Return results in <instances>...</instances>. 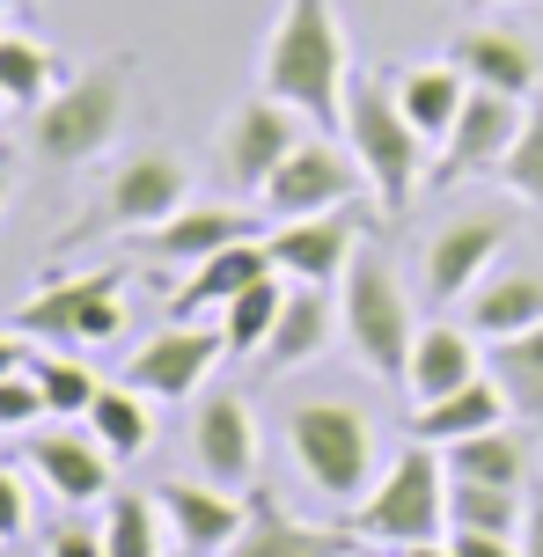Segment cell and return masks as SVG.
<instances>
[{
	"mask_svg": "<svg viewBox=\"0 0 543 557\" xmlns=\"http://www.w3.org/2000/svg\"><path fill=\"white\" fill-rule=\"evenodd\" d=\"M345 23L331 0H286L272 37H264V66L258 88L280 96L286 111H301L316 133L345 125Z\"/></svg>",
	"mask_w": 543,
	"mask_h": 557,
	"instance_id": "1",
	"label": "cell"
},
{
	"mask_svg": "<svg viewBox=\"0 0 543 557\" xmlns=\"http://www.w3.org/2000/svg\"><path fill=\"white\" fill-rule=\"evenodd\" d=\"M338 139L353 147V162L368 169V191L382 198V213L404 221V213H411V198H419V184L433 176V139L404 117L397 88L382 82V74H353V82H345V125H338Z\"/></svg>",
	"mask_w": 543,
	"mask_h": 557,
	"instance_id": "2",
	"label": "cell"
},
{
	"mask_svg": "<svg viewBox=\"0 0 543 557\" xmlns=\"http://www.w3.org/2000/svg\"><path fill=\"white\" fill-rule=\"evenodd\" d=\"M125 88H133V59H96L29 111V147L45 162L74 169V162H96L103 147H118L125 133Z\"/></svg>",
	"mask_w": 543,
	"mask_h": 557,
	"instance_id": "3",
	"label": "cell"
},
{
	"mask_svg": "<svg viewBox=\"0 0 543 557\" xmlns=\"http://www.w3.org/2000/svg\"><path fill=\"white\" fill-rule=\"evenodd\" d=\"M286 455H294V470L309 476L331 506H345V513L374 492V418L360 411V404H338V396L294 404V411H286Z\"/></svg>",
	"mask_w": 543,
	"mask_h": 557,
	"instance_id": "4",
	"label": "cell"
},
{
	"mask_svg": "<svg viewBox=\"0 0 543 557\" xmlns=\"http://www.w3.org/2000/svg\"><path fill=\"white\" fill-rule=\"evenodd\" d=\"M338 331H345V345L368 360L374 382L404 389V374H411V345H419V323H411V294L397 286L390 257L353 250V264H345V278H338Z\"/></svg>",
	"mask_w": 543,
	"mask_h": 557,
	"instance_id": "5",
	"label": "cell"
},
{
	"mask_svg": "<svg viewBox=\"0 0 543 557\" xmlns=\"http://www.w3.org/2000/svg\"><path fill=\"white\" fill-rule=\"evenodd\" d=\"M353 535L368 543H390V550H411V543H441L448 535V462L433 441H411L374 476V492L353 506Z\"/></svg>",
	"mask_w": 543,
	"mask_h": 557,
	"instance_id": "6",
	"label": "cell"
},
{
	"mask_svg": "<svg viewBox=\"0 0 543 557\" xmlns=\"http://www.w3.org/2000/svg\"><path fill=\"white\" fill-rule=\"evenodd\" d=\"M184 206H192V169L176 162L170 147H140V154H125V162L111 169L96 213L66 227L59 250H66V243H88V235H118V227H140L147 235V227H162L170 213H184Z\"/></svg>",
	"mask_w": 543,
	"mask_h": 557,
	"instance_id": "7",
	"label": "cell"
},
{
	"mask_svg": "<svg viewBox=\"0 0 543 557\" xmlns=\"http://www.w3.org/2000/svg\"><path fill=\"white\" fill-rule=\"evenodd\" d=\"M8 323L23 337H37V345H59V352H74V345H111V337L125 331V264L59 278L45 294H29Z\"/></svg>",
	"mask_w": 543,
	"mask_h": 557,
	"instance_id": "8",
	"label": "cell"
},
{
	"mask_svg": "<svg viewBox=\"0 0 543 557\" xmlns=\"http://www.w3.org/2000/svg\"><path fill=\"white\" fill-rule=\"evenodd\" d=\"M368 184V169L353 162V147L338 133H309L280 169H272V184L258 191V213L264 221H309V213H338L353 206Z\"/></svg>",
	"mask_w": 543,
	"mask_h": 557,
	"instance_id": "9",
	"label": "cell"
},
{
	"mask_svg": "<svg viewBox=\"0 0 543 557\" xmlns=\"http://www.w3.org/2000/svg\"><path fill=\"white\" fill-rule=\"evenodd\" d=\"M316 125L301 111H286L280 96H250L243 111H229V125H221V176H229V191L258 198L264 184H272V169L309 139Z\"/></svg>",
	"mask_w": 543,
	"mask_h": 557,
	"instance_id": "10",
	"label": "cell"
},
{
	"mask_svg": "<svg viewBox=\"0 0 543 557\" xmlns=\"http://www.w3.org/2000/svg\"><path fill=\"white\" fill-rule=\"evenodd\" d=\"M507 235H515V221L499 213V206H478V213H456V221L441 227L427 243V301L448 308V301H470L478 294V278H485V264L499 250H507Z\"/></svg>",
	"mask_w": 543,
	"mask_h": 557,
	"instance_id": "11",
	"label": "cell"
},
{
	"mask_svg": "<svg viewBox=\"0 0 543 557\" xmlns=\"http://www.w3.org/2000/svg\"><path fill=\"white\" fill-rule=\"evenodd\" d=\"M221 360H229V337H221V331H206V323H176V331L147 337L140 352L125 360L118 382H133V389L155 396V404H176V396L206 389Z\"/></svg>",
	"mask_w": 543,
	"mask_h": 557,
	"instance_id": "12",
	"label": "cell"
},
{
	"mask_svg": "<svg viewBox=\"0 0 543 557\" xmlns=\"http://www.w3.org/2000/svg\"><path fill=\"white\" fill-rule=\"evenodd\" d=\"M521 111H529V103H515V96L470 88V103L456 111V125H448V139H441L427 184H462V176L499 169V162H507V147H515V133H521Z\"/></svg>",
	"mask_w": 543,
	"mask_h": 557,
	"instance_id": "13",
	"label": "cell"
},
{
	"mask_svg": "<svg viewBox=\"0 0 543 557\" xmlns=\"http://www.w3.org/2000/svg\"><path fill=\"white\" fill-rule=\"evenodd\" d=\"M192 455H199V476L221 492L258 484V411L235 389H213L192 418Z\"/></svg>",
	"mask_w": 543,
	"mask_h": 557,
	"instance_id": "14",
	"label": "cell"
},
{
	"mask_svg": "<svg viewBox=\"0 0 543 557\" xmlns=\"http://www.w3.org/2000/svg\"><path fill=\"white\" fill-rule=\"evenodd\" d=\"M448 59L470 74V88L515 96V103H536L543 96V45L521 37V29H507V23H470Z\"/></svg>",
	"mask_w": 543,
	"mask_h": 557,
	"instance_id": "15",
	"label": "cell"
},
{
	"mask_svg": "<svg viewBox=\"0 0 543 557\" xmlns=\"http://www.w3.org/2000/svg\"><path fill=\"white\" fill-rule=\"evenodd\" d=\"M264 250L294 286H338L353 264V213L338 206V213H309V221H272Z\"/></svg>",
	"mask_w": 543,
	"mask_h": 557,
	"instance_id": "16",
	"label": "cell"
},
{
	"mask_svg": "<svg viewBox=\"0 0 543 557\" xmlns=\"http://www.w3.org/2000/svg\"><path fill=\"white\" fill-rule=\"evenodd\" d=\"M155 499H162V521L176 529V543H184V557H221L243 535V521H250V499H235V492H221V484H184V476H170V484H155Z\"/></svg>",
	"mask_w": 543,
	"mask_h": 557,
	"instance_id": "17",
	"label": "cell"
},
{
	"mask_svg": "<svg viewBox=\"0 0 543 557\" xmlns=\"http://www.w3.org/2000/svg\"><path fill=\"white\" fill-rule=\"evenodd\" d=\"M29 470L45 476V492L59 506H96L111 499V447L96 433H74V425H45L29 441Z\"/></svg>",
	"mask_w": 543,
	"mask_h": 557,
	"instance_id": "18",
	"label": "cell"
},
{
	"mask_svg": "<svg viewBox=\"0 0 543 557\" xmlns=\"http://www.w3.org/2000/svg\"><path fill=\"white\" fill-rule=\"evenodd\" d=\"M360 535L353 529H316V521H294L272 492H250V521L221 557H353Z\"/></svg>",
	"mask_w": 543,
	"mask_h": 557,
	"instance_id": "19",
	"label": "cell"
},
{
	"mask_svg": "<svg viewBox=\"0 0 543 557\" xmlns=\"http://www.w3.org/2000/svg\"><path fill=\"white\" fill-rule=\"evenodd\" d=\"M243 235H258V206H184L162 227H147V250L162 264H206L213 250H229Z\"/></svg>",
	"mask_w": 543,
	"mask_h": 557,
	"instance_id": "20",
	"label": "cell"
},
{
	"mask_svg": "<svg viewBox=\"0 0 543 557\" xmlns=\"http://www.w3.org/2000/svg\"><path fill=\"white\" fill-rule=\"evenodd\" d=\"M272 250H264V235H243L229 250H213L206 264H192V278L170 294V315H199V308H229L235 294H250L258 278H272Z\"/></svg>",
	"mask_w": 543,
	"mask_h": 557,
	"instance_id": "21",
	"label": "cell"
},
{
	"mask_svg": "<svg viewBox=\"0 0 543 557\" xmlns=\"http://www.w3.org/2000/svg\"><path fill=\"white\" fill-rule=\"evenodd\" d=\"M338 337V301L323 294V286H286V308L280 323H272V337H264V367H309L323 360V345Z\"/></svg>",
	"mask_w": 543,
	"mask_h": 557,
	"instance_id": "22",
	"label": "cell"
},
{
	"mask_svg": "<svg viewBox=\"0 0 543 557\" xmlns=\"http://www.w3.org/2000/svg\"><path fill=\"white\" fill-rule=\"evenodd\" d=\"M478 374H485V360H478V337L462 331V323H433V331H419V345H411L404 396H411V404H433V396L462 389V382H478Z\"/></svg>",
	"mask_w": 543,
	"mask_h": 557,
	"instance_id": "23",
	"label": "cell"
},
{
	"mask_svg": "<svg viewBox=\"0 0 543 557\" xmlns=\"http://www.w3.org/2000/svg\"><path fill=\"white\" fill-rule=\"evenodd\" d=\"M492 425H507V396H499V382L492 374H478V382H462V389L433 396V404H411V441H470V433H492Z\"/></svg>",
	"mask_w": 543,
	"mask_h": 557,
	"instance_id": "24",
	"label": "cell"
},
{
	"mask_svg": "<svg viewBox=\"0 0 543 557\" xmlns=\"http://www.w3.org/2000/svg\"><path fill=\"white\" fill-rule=\"evenodd\" d=\"M397 103H404V117L419 125V133L441 147L448 139V125H456V111L470 103V74H462L456 59H427V66H404L397 82Z\"/></svg>",
	"mask_w": 543,
	"mask_h": 557,
	"instance_id": "25",
	"label": "cell"
},
{
	"mask_svg": "<svg viewBox=\"0 0 543 557\" xmlns=\"http://www.w3.org/2000/svg\"><path fill=\"white\" fill-rule=\"evenodd\" d=\"M543 323V272H492L478 278L470 294V331L485 337H515V331H536Z\"/></svg>",
	"mask_w": 543,
	"mask_h": 557,
	"instance_id": "26",
	"label": "cell"
},
{
	"mask_svg": "<svg viewBox=\"0 0 543 557\" xmlns=\"http://www.w3.org/2000/svg\"><path fill=\"white\" fill-rule=\"evenodd\" d=\"M448 476H470V484H507V492H529V441L515 425H492V433H470V441L441 447Z\"/></svg>",
	"mask_w": 543,
	"mask_h": 557,
	"instance_id": "27",
	"label": "cell"
},
{
	"mask_svg": "<svg viewBox=\"0 0 543 557\" xmlns=\"http://www.w3.org/2000/svg\"><path fill=\"white\" fill-rule=\"evenodd\" d=\"M147 404H155V396H140L133 382H103V389H96L82 425L111 447V462H133V455L155 447V411H147Z\"/></svg>",
	"mask_w": 543,
	"mask_h": 557,
	"instance_id": "28",
	"label": "cell"
},
{
	"mask_svg": "<svg viewBox=\"0 0 543 557\" xmlns=\"http://www.w3.org/2000/svg\"><path fill=\"white\" fill-rule=\"evenodd\" d=\"M485 374L499 382L507 411L543 418V323L536 331H515V337H492L485 345Z\"/></svg>",
	"mask_w": 543,
	"mask_h": 557,
	"instance_id": "29",
	"label": "cell"
},
{
	"mask_svg": "<svg viewBox=\"0 0 543 557\" xmlns=\"http://www.w3.org/2000/svg\"><path fill=\"white\" fill-rule=\"evenodd\" d=\"M521 506H529V492H507V484H470V476H448V529L521 535Z\"/></svg>",
	"mask_w": 543,
	"mask_h": 557,
	"instance_id": "30",
	"label": "cell"
},
{
	"mask_svg": "<svg viewBox=\"0 0 543 557\" xmlns=\"http://www.w3.org/2000/svg\"><path fill=\"white\" fill-rule=\"evenodd\" d=\"M59 88V59L37 45V37H0V103H15V111H37L45 96Z\"/></svg>",
	"mask_w": 543,
	"mask_h": 557,
	"instance_id": "31",
	"label": "cell"
},
{
	"mask_svg": "<svg viewBox=\"0 0 543 557\" xmlns=\"http://www.w3.org/2000/svg\"><path fill=\"white\" fill-rule=\"evenodd\" d=\"M162 499L155 492H125L103 506V550L111 557H162Z\"/></svg>",
	"mask_w": 543,
	"mask_h": 557,
	"instance_id": "32",
	"label": "cell"
},
{
	"mask_svg": "<svg viewBox=\"0 0 543 557\" xmlns=\"http://www.w3.org/2000/svg\"><path fill=\"white\" fill-rule=\"evenodd\" d=\"M280 308H286L280 272L258 278L250 294H235V301L221 308V337H229V352H235V360H243V352H264V337H272V323H280Z\"/></svg>",
	"mask_w": 543,
	"mask_h": 557,
	"instance_id": "33",
	"label": "cell"
},
{
	"mask_svg": "<svg viewBox=\"0 0 543 557\" xmlns=\"http://www.w3.org/2000/svg\"><path fill=\"white\" fill-rule=\"evenodd\" d=\"M29 374H37V389H45V418H88V404H96V389H103L74 352H37Z\"/></svg>",
	"mask_w": 543,
	"mask_h": 557,
	"instance_id": "34",
	"label": "cell"
},
{
	"mask_svg": "<svg viewBox=\"0 0 543 557\" xmlns=\"http://www.w3.org/2000/svg\"><path fill=\"white\" fill-rule=\"evenodd\" d=\"M499 184H507L521 206L543 213V96L521 111V133H515V147H507V162H499Z\"/></svg>",
	"mask_w": 543,
	"mask_h": 557,
	"instance_id": "35",
	"label": "cell"
},
{
	"mask_svg": "<svg viewBox=\"0 0 543 557\" xmlns=\"http://www.w3.org/2000/svg\"><path fill=\"white\" fill-rule=\"evenodd\" d=\"M37 418H45V389H37V374L23 367V374L0 382V433H29Z\"/></svg>",
	"mask_w": 543,
	"mask_h": 557,
	"instance_id": "36",
	"label": "cell"
},
{
	"mask_svg": "<svg viewBox=\"0 0 543 557\" xmlns=\"http://www.w3.org/2000/svg\"><path fill=\"white\" fill-rule=\"evenodd\" d=\"M23 529H29V484L0 462V543H15Z\"/></svg>",
	"mask_w": 543,
	"mask_h": 557,
	"instance_id": "37",
	"label": "cell"
},
{
	"mask_svg": "<svg viewBox=\"0 0 543 557\" xmlns=\"http://www.w3.org/2000/svg\"><path fill=\"white\" fill-rule=\"evenodd\" d=\"M441 543L456 557H521V535H485V529H448Z\"/></svg>",
	"mask_w": 543,
	"mask_h": 557,
	"instance_id": "38",
	"label": "cell"
},
{
	"mask_svg": "<svg viewBox=\"0 0 543 557\" xmlns=\"http://www.w3.org/2000/svg\"><path fill=\"white\" fill-rule=\"evenodd\" d=\"M45 557H111L103 550V529H74V521H59L45 535Z\"/></svg>",
	"mask_w": 543,
	"mask_h": 557,
	"instance_id": "39",
	"label": "cell"
},
{
	"mask_svg": "<svg viewBox=\"0 0 543 557\" xmlns=\"http://www.w3.org/2000/svg\"><path fill=\"white\" fill-rule=\"evenodd\" d=\"M521 557H543V476L529 484V506H521Z\"/></svg>",
	"mask_w": 543,
	"mask_h": 557,
	"instance_id": "40",
	"label": "cell"
},
{
	"mask_svg": "<svg viewBox=\"0 0 543 557\" xmlns=\"http://www.w3.org/2000/svg\"><path fill=\"white\" fill-rule=\"evenodd\" d=\"M29 360H37V352H29V337L23 331H0V382H8V374H23Z\"/></svg>",
	"mask_w": 543,
	"mask_h": 557,
	"instance_id": "41",
	"label": "cell"
},
{
	"mask_svg": "<svg viewBox=\"0 0 543 557\" xmlns=\"http://www.w3.org/2000/svg\"><path fill=\"white\" fill-rule=\"evenodd\" d=\"M397 557H456L448 543H411V550H397Z\"/></svg>",
	"mask_w": 543,
	"mask_h": 557,
	"instance_id": "42",
	"label": "cell"
},
{
	"mask_svg": "<svg viewBox=\"0 0 543 557\" xmlns=\"http://www.w3.org/2000/svg\"><path fill=\"white\" fill-rule=\"evenodd\" d=\"M0 206H8V169H0Z\"/></svg>",
	"mask_w": 543,
	"mask_h": 557,
	"instance_id": "43",
	"label": "cell"
},
{
	"mask_svg": "<svg viewBox=\"0 0 543 557\" xmlns=\"http://www.w3.org/2000/svg\"><path fill=\"white\" fill-rule=\"evenodd\" d=\"M478 8H515V0H478Z\"/></svg>",
	"mask_w": 543,
	"mask_h": 557,
	"instance_id": "44",
	"label": "cell"
},
{
	"mask_svg": "<svg viewBox=\"0 0 543 557\" xmlns=\"http://www.w3.org/2000/svg\"><path fill=\"white\" fill-rule=\"evenodd\" d=\"M0 37H8V23H0Z\"/></svg>",
	"mask_w": 543,
	"mask_h": 557,
	"instance_id": "45",
	"label": "cell"
},
{
	"mask_svg": "<svg viewBox=\"0 0 543 557\" xmlns=\"http://www.w3.org/2000/svg\"><path fill=\"white\" fill-rule=\"evenodd\" d=\"M353 557H360V550H353Z\"/></svg>",
	"mask_w": 543,
	"mask_h": 557,
	"instance_id": "46",
	"label": "cell"
}]
</instances>
